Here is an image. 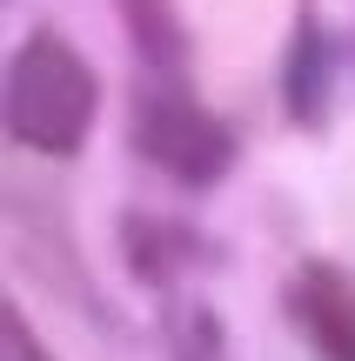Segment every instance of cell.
Masks as SVG:
<instances>
[{
  "label": "cell",
  "instance_id": "obj_6",
  "mask_svg": "<svg viewBox=\"0 0 355 361\" xmlns=\"http://www.w3.org/2000/svg\"><path fill=\"white\" fill-rule=\"evenodd\" d=\"M0 341H7V361H54V355L40 348L34 335H27V322H20V308H7V322H0Z\"/></svg>",
  "mask_w": 355,
  "mask_h": 361
},
{
  "label": "cell",
  "instance_id": "obj_3",
  "mask_svg": "<svg viewBox=\"0 0 355 361\" xmlns=\"http://www.w3.org/2000/svg\"><path fill=\"white\" fill-rule=\"evenodd\" d=\"M289 322L302 328V341L315 361H355V281L329 261H308L289 281Z\"/></svg>",
  "mask_w": 355,
  "mask_h": 361
},
{
  "label": "cell",
  "instance_id": "obj_5",
  "mask_svg": "<svg viewBox=\"0 0 355 361\" xmlns=\"http://www.w3.org/2000/svg\"><path fill=\"white\" fill-rule=\"evenodd\" d=\"M121 13H128V27H134V40H141V54L155 67H181L188 61V47H181V20H174V7L168 0H121Z\"/></svg>",
  "mask_w": 355,
  "mask_h": 361
},
{
  "label": "cell",
  "instance_id": "obj_1",
  "mask_svg": "<svg viewBox=\"0 0 355 361\" xmlns=\"http://www.w3.org/2000/svg\"><path fill=\"white\" fill-rule=\"evenodd\" d=\"M101 107V80L94 67L67 47L54 27L20 40V54L7 61V134L34 154H74L94 128Z\"/></svg>",
  "mask_w": 355,
  "mask_h": 361
},
{
  "label": "cell",
  "instance_id": "obj_2",
  "mask_svg": "<svg viewBox=\"0 0 355 361\" xmlns=\"http://www.w3.org/2000/svg\"><path fill=\"white\" fill-rule=\"evenodd\" d=\"M134 147H141V161H155L181 188H208L235 161V134L201 101H188L174 80L168 87H141V101H134Z\"/></svg>",
  "mask_w": 355,
  "mask_h": 361
},
{
  "label": "cell",
  "instance_id": "obj_4",
  "mask_svg": "<svg viewBox=\"0 0 355 361\" xmlns=\"http://www.w3.org/2000/svg\"><path fill=\"white\" fill-rule=\"evenodd\" d=\"M322 94H329V47H322L315 7H302L295 54H289V114L295 121H322Z\"/></svg>",
  "mask_w": 355,
  "mask_h": 361
}]
</instances>
